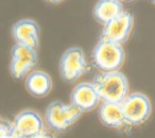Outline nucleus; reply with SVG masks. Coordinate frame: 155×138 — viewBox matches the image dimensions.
Wrapping results in <instances>:
<instances>
[{
  "label": "nucleus",
  "instance_id": "15",
  "mask_svg": "<svg viewBox=\"0 0 155 138\" xmlns=\"http://www.w3.org/2000/svg\"><path fill=\"white\" fill-rule=\"evenodd\" d=\"M0 138H18V136L16 135V133L14 132V133H10V134H7V135H5V136H1Z\"/></svg>",
  "mask_w": 155,
  "mask_h": 138
},
{
  "label": "nucleus",
  "instance_id": "3",
  "mask_svg": "<svg viewBox=\"0 0 155 138\" xmlns=\"http://www.w3.org/2000/svg\"><path fill=\"white\" fill-rule=\"evenodd\" d=\"M82 114L79 108L71 103L53 101L46 108V124L54 133H64L80 119Z\"/></svg>",
  "mask_w": 155,
  "mask_h": 138
},
{
  "label": "nucleus",
  "instance_id": "7",
  "mask_svg": "<svg viewBox=\"0 0 155 138\" xmlns=\"http://www.w3.org/2000/svg\"><path fill=\"white\" fill-rule=\"evenodd\" d=\"M12 123L18 138H34L45 131V120L33 110L18 113Z\"/></svg>",
  "mask_w": 155,
  "mask_h": 138
},
{
  "label": "nucleus",
  "instance_id": "5",
  "mask_svg": "<svg viewBox=\"0 0 155 138\" xmlns=\"http://www.w3.org/2000/svg\"><path fill=\"white\" fill-rule=\"evenodd\" d=\"M127 121L132 126H139L149 120L152 113V104L143 93H131L121 102Z\"/></svg>",
  "mask_w": 155,
  "mask_h": 138
},
{
  "label": "nucleus",
  "instance_id": "6",
  "mask_svg": "<svg viewBox=\"0 0 155 138\" xmlns=\"http://www.w3.org/2000/svg\"><path fill=\"white\" fill-rule=\"evenodd\" d=\"M37 62V50L20 44H14L11 49L10 63V71L14 79L20 80L27 77L36 67Z\"/></svg>",
  "mask_w": 155,
  "mask_h": 138
},
{
  "label": "nucleus",
  "instance_id": "14",
  "mask_svg": "<svg viewBox=\"0 0 155 138\" xmlns=\"http://www.w3.org/2000/svg\"><path fill=\"white\" fill-rule=\"evenodd\" d=\"M34 138H58V137H56V135H54V133L46 131L45 130L43 133H41L39 135H37L36 137H34Z\"/></svg>",
  "mask_w": 155,
  "mask_h": 138
},
{
  "label": "nucleus",
  "instance_id": "11",
  "mask_svg": "<svg viewBox=\"0 0 155 138\" xmlns=\"http://www.w3.org/2000/svg\"><path fill=\"white\" fill-rule=\"evenodd\" d=\"M100 99L93 83L82 82L72 89L70 95V103L82 113L91 112L99 105Z\"/></svg>",
  "mask_w": 155,
  "mask_h": 138
},
{
  "label": "nucleus",
  "instance_id": "17",
  "mask_svg": "<svg viewBox=\"0 0 155 138\" xmlns=\"http://www.w3.org/2000/svg\"><path fill=\"white\" fill-rule=\"evenodd\" d=\"M121 2H123V1H124V2H130V1H133V0H120Z\"/></svg>",
  "mask_w": 155,
  "mask_h": 138
},
{
  "label": "nucleus",
  "instance_id": "13",
  "mask_svg": "<svg viewBox=\"0 0 155 138\" xmlns=\"http://www.w3.org/2000/svg\"><path fill=\"white\" fill-rule=\"evenodd\" d=\"M123 11L124 10L120 0H98L94 7L93 13L95 19L105 26Z\"/></svg>",
  "mask_w": 155,
  "mask_h": 138
},
{
  "label": "nucleus",
  "instance_id": "10",
  "mask_svg": "<svg viewBox=\"0 0 155 138\" xmlns=\"http://www.w3.org/2000/svg\"><path fill=\"white\" fill-rule=\"evenodd\" d=\"M39 26L35 20L25 18L16 21L12 27V36L15 44L28 46L37 50L39 47Z\"/></svg>",
  "mask_w": 155,
  "mask_h": 138
},
{
  "label": "nucleus",
  "instance_id": "2",
  "mask_svg": "<svg viewBox=\"0 0 155 138\" xmlns=\"http://www.w3.org/2000/svg\"><path fill=\"white\" fill-rule=\"evenodd\" d=\"M91 58L94 65L101 72L119 71L124 64L125 52L122 45L100 37L93 50Z\"/></svg>",
  "mask_w": 155,
  "mask_h": 138
},
{
  "label": "nucleus",
  "instance_id": "18",
  "mask_svg": "<svg viewBox=\"0 0 155 138\" xmlns=\"http://www.w3.org/2000/svg\"><path fill=\"white\" fill-rule=\"evenodd\" d=\"M151 1H152L153 3H155V0H151Z\"/></svg>",
  "mask_w": 155,
  "mask_h": 138
},
{
  "label": "nucleus",
  "instance_id": "9",
  "mask_svg": "<svg viewBox=\"0 0 155 138\" xmlns=\"http://www.w3.org/2000/svg\"><path fill=\"white\" fill-rule=\"evenodd\" d=\"M99 119L103 125L121 133H129L133 127L125 117L121 103L102 102L99 108Z\"/></svg>",
  "mask_w": 155,
  "mask_h": 138
},
{
  "label": "nucleus",
  "instance_id": "4",
  "mask_svg": "<svg viewBox=\"0 0 155 138\" xmlns=\"http://www.w3.org/2000/svg\"><path fill=\"white\" fill-rule=\"evenodd\" d=\"M89 70L85 52L79 47H71L62 54L60 60L61 78L67 83L78 81Z\"/></svg>",
  "mask_w": 155,
  "mask_h": 138
},
{
  "label": "nucleus",
  "instance_id": "16",
  "mask_svg": "<svg viewBox=\"0 0 155 138\" xmlns=\"http://www.w3.org/2000/svg\"><path fill=\"white\" fill-rule=\"evenodd\" d=\"M46 1H48L50 3H53V5H58V3L62 2L63 0H46Z\"/></svg>",
  "mask_w": 155,
  "mask_h": 138
},
{
  "label": "nucleus",
  "instance_id": "19",
  "mask_svg": "<svg viewBox=\"0 0 155 138\" xmlns=\"http://www.w3.org/2000/svg\"><path fill=\"white\" fill-rule=\"evenodd\" d=\"M0 120H1V119H0Z\"/></svg>",
  "mask_w": 155,
  "mask_h": 138
},
{
  "label": "nucleus",
  "instance_id": "12",
  "mask_svg": "<svg viewBox=\"0 0 155 138\" xmlns=\"http://www.w3.org/2000/svg\"><path fill=\"white\" fill-rule=\"evenodd\" d=\"M26 89L30 95L36 98L46 97L50 94L53 82L49 74L43 70H32L26 77Z\"/></svg>",
  "mask_w": 155,
  "mask_h": 138
},
{
  "label": "nucleus",
  "instance_id": "8",
  "mask_svg": "<svg viewBox=\"0 0 155 138\" xmlns=\"http://www.w3.org/2000/svg\"><path fill=\"white\" fill-rule=\"evenodd\" d=\"M134 26V17L131 13L123 11L120 15L103 26L101 38L108 39L122 45L129 39Z\"/></svg>",
  "mask_w": 155,
  "mask_h": 138
},
{
  "label": "nucleus",
  "instance_id": "1",
  "mask_svg": "<svg viewBox=\"0 0 155 138\" xmlns=\"http://www.w3.org/2000/svg\"><path fill=\"white\" fill-rule=\"evenodd\" d=\"M102 102L121 103L129 95V81L120 71L101 72L91 82Z\"/></svg>",
  "mask_w": 155,
  "mask_h": 138
}]
</instances>
